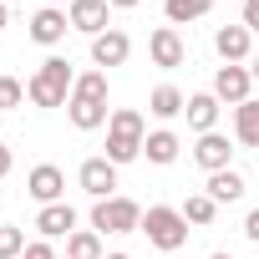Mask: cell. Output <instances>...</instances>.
<instances>
[{
    "label": "cell",
    "mask_w": 259,
    "mask_h": 259,
    "mask_svg": "<svg viewBox=\"0 0 259 259\" xmlns=\"http://www.w3.org/2000/svg\"><path fill=\"white\" fill-rule=\"evenodd\" d=\"M143 143H148V122H143V112L138 107H117L112 117H107V163H133V158H143Z\"/></svg>",
    "instance_id": "6da1fadb"
},
{
    "label": "cell",
    "mask_w": 259,
    "mask_h": 259,
    "mask_svg": "<svg viewBox=\"0 0 259 259\" xmlns=\"http://www.w3.org/2000/svg\"><path fill=\"white\" fill-rule=\"evenodd\" d=\"M71 87H76L71 61H66V56H46V61L36 66V76L26 81V97H31L36 107H66V102H71Z\"/></svg>",
    "instance_id": "7a4b0ae2"
},
{
    "label": "cell",
    "mask_w": 259,
    "mask_h": 259,
    "mask_svg": "<svg viewBox=\"0 0 259 259\" xmlns=\"http://www.w3.org/2000/svg\"><path fill=\"white\" fill-rule=\"evenodd\" d=\"M143 234H148V244H153V249L173 254V249H183V244H188V219H183V208L153 203V208H143Z\"/></svg>",
    "instance_id": "3957f363"
},
{
    "label": "cell",
    "mask_w": 259,
    "mask_h": 259,
    "mask_svg": "<svg viewBox=\"0 0 259 259\" xmlns=\"http://www.w3.org/2000/svg\"><path fill=\"white\" fill-rule=\"evenodd\" d=\"M92 229L97 234H138L143 229V208L133 203V198H97L92 203Z\"/></svg>",
    "instance_id": "277c9868"
},
{
    "label": "cell",
    "mask_w": 259,
    "mask_h": 259,
    "mask_svg": "<svg viewBox=\"0 0 259 259\" xmlns=\"http://www.w3.org/2000/svg\"><path fill=\"white\" fill-rule=\"evenodd\" d=\"M26 193L46 208V203H66V173L56 168V163H41V168H31L26 173Z\"/></svg>",
    "instance_id": "5b68a950"
},
{
    "label": "cell",
    "mask_w": 259,
    "mask_h": 259,
    "mask_svg": "<svg viewBox=\"0 0 259 259\" xmlns=\"http://www.w3.org/2000/svg\"><path fill=\"white\" fill-rule=\"evenodd\" d=\"M66 21H71V31H81V36H102V31H112V6H107V0H71V6H66Z\"/></svg>",
    "instance_id": "8992f818"
},
{
    "label": "cell",
    "mask_w": 259,
    "mask_h": 259,
    "mask_svg": "<svg viewBox=\"0 0 259 259\" xmlns=\"http://www.w3.org/2000/svg\"><path fill=\"white\" fill-rule=\"evenodd\" d=\"M213 51L224 56V66H244L249 51H254V31L239 21V26H219L213 31Z\"/></svg>",
    "instance_id": "52a82bcc"
},
{
    "label": "cell",
    "mask_w": 259,
    "mask_h": 259,
    "mask_svg": "<svg viewBox=\"0 0 259 259\" xmlns=\"http://www.w3.org/2000/svg\"><path fill=\"white\" fill-rule=\"evenodd\" d=\"M148 56H153V66H163V71L183 66V61H188V46H183L178 26H158V31L148 36Z\"/></svg>",
    "instance_id": "ba28073f"
},
{
    "label": "cell",
    "mask_w": 259,
    "mask_h": 259,
    "mask_svg": "<svg viewBox=\"0 0 259 259\" xmlns=\"http://www.w3.org/2000/svg\"><path fill=\"white\" fill-rule=\"evenodd\" d=\"M76 183L92 193V203H97V198H117V163H107V158H87V163L76 168Z\"/></svg>",
    "instance_id": "9c48e42d"
},
{
    "label": "cell",
    "mask_w": 259,
    "mask_h": 259,
    "mask_svg": "<svg viewBox=\"0 0 259 259\" xmlns=\"http://www.w3.org/2000/svg\"><path fill=\"white\" fill-rule=\"evenodd\" d=\"M127 56H133V36L127 31H102V36H92V61H97V71H107V66H122Z\"/></svg>",
    "instance_id": "30bf717a"
},
{
    "label": "cell",
    "mask_w": 259,
    "mask_h": 259,
    "mask_svg": "<svg viewBox=\"0 0 259 259\" xmlns=\"http://www.w3.org/2000/svg\"><path fill=\"white\" fill-rule=\"evenodd\" d=\"M66 31H71V21H66L61 6H41L31 16V41L36 46H56V41H66Z\"/></svg>",
    "instance_id": "8fae6325"
},
{
    "label": "cell",
    "mask_w": 259,
    "mask_h": 259,
    "mask_svg": "<svg viewBox=\"0 0 259 259\" xmlns=\"http://www.w3.org/2000/svg\"><path fill=\"white\" fill-rule=\"evenodd\" d=\"M249 87H254V71L249 66H219V76H213V97L229 102V107L249 102Z\"/></svg>",
    "instance_id": "7c38bea8"
},
{
    "label": "cell",
    "mask_w": 259,
    "mask_h": 259,
    "mask_svg": "<svg viewBox=\"0 0 259 259\" xmlns=\"http://www.w3.org/2000/svg\"><path fill=\"white\" fill-rule=\"evenodd\" d=\"M229 158H234V148H229V138H224V133H203V138L193 143V163H198L203 173H224V168H229Z\"/></svg>",
    "instance_id": "4fadbf2b"
},
{
    "label": "cell",
    "mask_w": 259,
    "mask_h": 259,
    "mask_svg": "<svg viewBox=\"0 0 259 259\" xmlns=\"http://www.w3.org/2000/svg\"><path fill=\"white\" fill-rule=\"evenodd\" d=\"M219 97L213 92H193L188 97V107H183V117H188V127H193V133L203 138V133H219Z\"/></svg>",
    "instance_id": "5bb4252c"
},
{
    "label": "cell",
    "mask_w": 259,
    "mask_h": 259,
    "mask_svg": "<svg viewBox=\"0 0 259 259\" xmlns=\"http://www.w3.org/2000/svg\"><path fill=\"white\" fill-rule=\"evenodd\" d=\"M36 229H41V239H71L76 234V208L71 203H46L36 213Z\"/></svg>",
    "instance_id": "9a60e30c"
},
{
    "label": "cell",
    "mask_w": 259,
    "mask_h": 259,
    "mask_svg": "<svg viewBox=\"0 0 259 259\" xmlns=\"http://www.w3.org/2000/svg\"><path fill=\"white\" fill-rule=\"evenodd\" d=\"M66 117H71V127L76 133H97V127H107V102H97V97H71L66 102Z\"/></svg>",
    "instance_id": "2e32d148"
},
{
    "label": "cell",
    "mask_w": 259,
    "mask_h": 259,
    "mask_svg": "<svg viewBox=\"0 0 259 259\" xmlns=\"http://www.w3.org/2000/svg\"><path fill=\"white\" fill-rule=\"evenodd\" d=\"M244 188H249V183H244V173H239V168L208 173V183H203V193H208L213 203H239V198H244Z\"/></svg>",
    "instance_id": "e0dca14e"
},
{
    "label": "cell",
    "mask_w": 259,
    "mask_h": 259,
    "mask_svg": "<svg viewBox=\"0 0 259 259\" xmlns=\"http://www.w3.org/2000/svg\"><path fill=\"white\" fill-rule=\"evenodd\" d=\"M143 153H148V163H158V168H168V163H178V153H183V143H178V133H173V127H158V133H148V143H143Z\"/></svg>",
    "instance_id": "ac0fdd59"
},
{
    "label": "cell",
    "mask_w": 259,
    "mask_h": 259,
    "mask_svg": "<svg viewBox=\"0 0 259 259\" xmlns=\"http://www.w3.org/2000/svg\"><path fill=\"white\" fill-rule=\"evenodd\" d=\"M183 107H188V97L173 87V81H163V87H153V97H148V112L158 117V122H173V117H183Z\"/></svg>",
    "instance_id": "d6986e66"
},
{
    "label": "cell",
    "mask_w": 259,
    "mask_h": 259,
    "mask_svg": "<svg viewBox=\"0 0 259 259\" xmlns=\"http://www.w3.org/2000/svg\"><path fill=\"white\" fill-rule=\"evenodd\" d=\"M234 138H239V148H259V102L254 97L234 107Z\"/></svg>",
    "instance_id": "ffe728a7"
},
{
    "label": "cell",
    "mask_w": 259,
    "mask_h": 259,
    "mask_svg": "<svg viewBox=\"0 0 259 259\" xmlns=\"http://www.w3.org/2000/svg\"><path fill=\"white\" fill-rule=\"evenodd\" d=\"M213 11V0H163V16L173 26H188V21H203Z\"/></svg>",
    "instance_id": "44dd1931"
},
{
    "label": "cell",
    "mask_w": 259,
    "mask_h": 259,
    "mask_svg": "<svg viewBox=\"0 0 259 259\" xmlns=\"http://www.w3.org/2000/svg\"><path fill=\"white\" fill-rule=\"evenodd\" d=\"M66 259H107V254H102V234H97V229H76V234L66 239Z\"/></svg>",
    "instance_id": "7402d4cb"
},
{
    "label": "cell",
    "mask_w": 259,
    "mask_h": 259,
    "mask_svg": "<svg viewBox=\"0 0 259 259\" xmlns=\"http://www.w3.org/2000/svg\"><path fill=\"white\" fill-rule=\"evenodd\" d=\"M183 219H188L193 229H203V224L219 219V203H213L208 193H188V198H183Z\"/></svg>",
    "instance_id": "603a6c76"
},
{
    "label": "cell",
    "mask_w": 259,
    "mask_h": 259,
    "mask_svg": "<svg viewBox=\"0 0 259 259\" xmlns=\"http://www.w3.org/2000/svg\"><path fill=\"white\" fill-rule=\"evenodd\" d=\"M21 254H26V229L0 224V259H21Z\"/></svg>",
    "instance_id": "cb8c5ba5"
},
{
    "label": "cell",
    "mask_w": 259,
    "mask_h": 259,
    "mask_svg": "<svg viewBox=\"0 0 259 259\" xmlns=\"http://www.w3.org/2000/svg\"><path fill=\"white\" fill-rule=\"evenodd\" d=\"M26 102V87L16 81V76H0V117H6V112H16Z\"/></svg>",
    "instance_id": "d4e9b609"
},
{
    "label": "cell",
    "mask_w": 259,
    "mask_h": 259,
    "mask_svg": "<svg viewBox=\"0 0 259 259\" xmlns=\"http://www.w3.org/2000/svg\"><path fill=\"white\" fill-rule=\"evenodd\" d=\"M21 259H56V249H51V239H36V244H26Z\"/></svg>",
    "instance_id": "484cf974"
},
{
    "label": "cell",
    "mask_w": 259,
    "mask_h": 259,
    "mask_svg": "<svg viewBox=\"0 0 259 259\" xmlns=\"http://www.w3.org/2000/svg\"><path fill=\"white\" fill-rule=\"evenodd\" d=\"M244 239H249V244H259V208H249V213H244Z\"/></svg>",
    "instance_id": "4316f807"
},
{
    "label": "cell",
    "mask_w": 259,
    "mask_h": 259,
    "mask_svg": "<svg viewBox=\"0 0 259 259\" xmlns=\"http://www.w3.org/2000/svg\"><path fill=\"white\" fill-rule=\"evenodd\" d=\"M244 26L259 31V0H244Z\"/></svg>",
    "instance_id": "83f0119b"
},
{
    "label": "cell",
    "mask_w": 259,
    "mask_h": 259,
    "mask_svg": "<svg viewBox=\"0 0 259 259\" xmlns=\"http://www.w3.org/2000/svg\"><path fill=\"white\" fill-rule=\"evenodd\" d=\"M11 168H16V153H11V148H6V143H0V178H6V173H11Z\"/></svg>",
    "instance_id": "f1b7e54d"
},
{
    "label": "cell",
    "mask_w": 259,
    "mask_h": 259,
    "mask_svg": "<svg viewBox=\"0 0 259 259\" xmlns=\"http://www.w3.org/2000/svg\"><path fill=\"white\" fill-rule=\"evenodd\" d=\"M107 6H112V11H133L138 0H107Z\"/></svg>",
    "instance_id": "f546056e"
},
{
    "label": "cell",
    "mask_w": 259,
    "mask_h": 259,
    "mask_svg": "<svg viewBox=\"0 0 259 259\" xmlns=\"http://www.w3.org/2000/svg\"><path fill=\"white\" fill-rule=\"evenodd\" d=\"M11 26V11H6V0H0V31H6Z\"/></svg>",
    "instance_id": "4dcf8cb0"
},
{
    "label": "cell",
    "mask_w": 259,
    "mask_h": 259,
    "mask_svg": "<svg viewBox=\"0 0 259 259\" xmlns=\"http://www.w3.org/2000/svg\"><path fill=\"white\" fill-rule=\"evenodd\" d=\"M107 259H133V254H107Z\"/></svg>",
    "instance_id": "1f68e13d"
},
{
    "label": "cell",
    "mask_w": 259,
    "mask_h": 259,
    "mask_svg": "<svg viewBox=\"0 0 259 259\" xmlns=\"http://www.w3.org/2000/svg\"><path fill=\"white\" fill-rule=\"evenodd\" d=\"M249 71H254V81H259V61H254V66H249Z\"/></svg>",
    "instance_id": "d6a6232c"
},
{
    "label": "cell",
    "mask_w": 259,
    "mask_h": 259,
    "mask_svg": "<svg viewBox=\"0 0 259 259\" xmlns=\"http://www.w3.org/2000/svg\"><path fill=\"white\" fill-rule=\"evenodd\" d=\"M41 6H61V0H41Z\"/></svg>",
    "instance_id": "836d02e7"
},
{
    "label": "cell",
    "mask_w": 259,
    "mask_h": 259,
    "mask_svg": "<svg viewBox=\"0 0 259 259\" xmlns=\"http://www.w3.org/2000/svg\"><path fill=\"white\" fill-rule=\"evenodd\" d=\"M208 259H229V254H208Z\"/></svg>",
    "instance_id": "e575fe53"
},
{
    "label": "cell",
    "mask_w": 259,
    "mask_h": 259,
    "mask_svg": "<svg viewBox=\"0 0 259 259\" xmlns=\"http://www.w3.org/2000/svg\"><path fill=\"white\" fill-rule=\"evenodd\" d=\"M0 122H6V117H0Z\"/></svg>",
    "instance_id": "d590c367"
}]
</instances>
